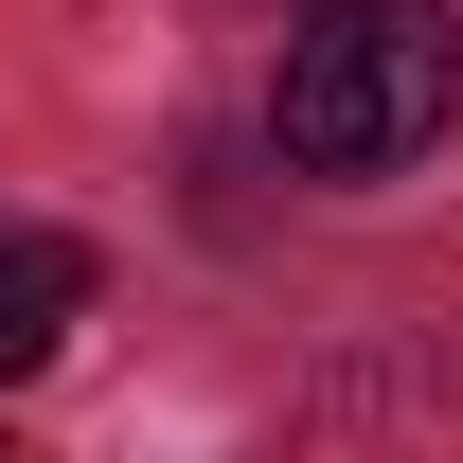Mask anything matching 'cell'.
I'll return each instance as SVG.
<instances>
[{
    "label": "cell",
    "mask_w": 463,
    "mask_h": 463,
    "mask_svg": "<svg viewBox=\"0 0 463 463\" xmlns=\"http://www.w3.org/2000/svg\"><path fill=\"white\" fill-rule=\"evenodd\" d=\"M463 125V36L446 0H303L286 71H268V143L303 178H392Z\"/></svg>",
    "instance_id": "1"
},
{
    "label": "cell",
    "mask_w": 463,
    "mask_h": 463,
    "mask_svg": "<svg viewBox=\"0 0 463 463\" xmlns=\"http://www.w3.org/2000/svg\"><path fill=\"white\" fill-rule=\"evenodd\" d=\"M71 321H90V250L71 232H0V374H36Z\"/></svg>",
    "instance_id": "2"
}]
</instances>
